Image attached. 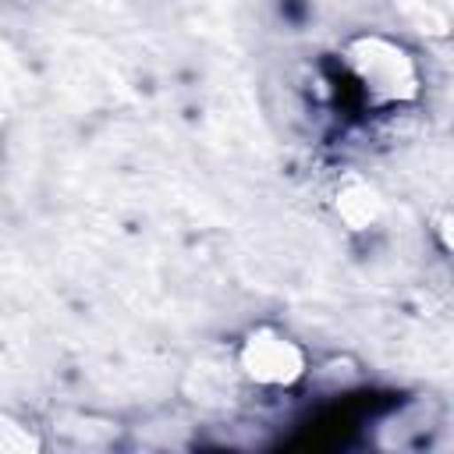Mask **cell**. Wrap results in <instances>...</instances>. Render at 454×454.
<instances>
[{
    "label": "cell",
    "instance_id": "1",
    "mask_svg": "<svg viewBox=\"0 0 454 454\" xmlns=\"http://www.w3.org/2000/svg\"><path fill=\"white\" fill-rule=\"evenodd\" d=\"M348 64L358 78V85L365 89L369 99L376 103H394V99H411L419 92V74L411 57L387 43V39H362L351 46Z\"/></svg>",
    "mask_w": 454,
    "mask_h": 454
},
{
    "label": "cell",
    "instance_id": "2",
    "mask_svg": "<svg viewBox=\"0 0 454 454\" xmlns=\"http://www.w3.org/2000/svg\"><path fill=\"white\" fill-rule=\"evenodd\" d=\"M241 369L262 387H291L305 376V351L280 330L259 326L241 344Z\"/></svg>",
    "mask_w": 454,
    "mask_h": 454
}]
</instances>
